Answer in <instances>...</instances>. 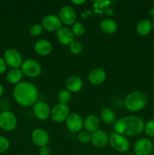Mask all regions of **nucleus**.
Returning <instances> with one entry per match:
<instances>
[{
	"instance_id": "9d476101",
	"label": "nucleus",
	"mask_w": 154,
	"mask_h": 155,
	"mask_svg": "<svg viewBox=\"0 0 154 155\" xmlns=\"http://www.w3.org/2000/svg\"><path fill=\"white\" fill-rule=\"evenodd\" d=\"M62 21L57 15H47L42 19V25L44 30L48 32H57L62 27Z\"/></svg>"
},
{
	"instance_id": "ddd939ff",
	"label": "nucleus",
	"mask_w": 154,
	"mask_h": 155,
	"mask_svg": "<svg viewBox=\"0 0 154 155\" xmlns=\"http://www.w3.org/2000/svg\"><path fill=\"white\" fill-rule=\"evenodd\" d=\"M31 139L33 143L39 148L48 145L50 141L49 135L46 130L41 128L35 129L31 133Z\"/></svg>"
},
{
	"instance_id": "aec40b11",
	"label": "nucleus",
	"mask_w": 154,
	"mask_h": 155,
	"mask_svg": "<svg viewBox=\"0 0 154 155\" xmlns=\"http://www.w3.org/2000/svg\"><path fill=\"white\" fill-rule=\"evenodd\" d=\"M152 22L148 18H144L139 21L136 26V32L140 36H146L152 30Z\"/></svg>"
},
{
	"instance_id": "f704fd0d",
	"label": "nucleus",
	"mask_w": 154,
	"mask_h": 155,
	"mask_svg": "<svg viewBox=\"0 0 154 155\" xmlns=\"http://www.w3.org/2000/svg\"><path fill=\"white\" fill-rule=\"evenodd\" d=\"M85 2V0H81V1H72V3H74V4L75 5H81V4H83V3Z\"/></svg>"
},
{
	"instance_id": "20e7f679",
	"label": "nucleus",
	"mask_w": 154,
	"mask_h": 155,
	"mask_svg": "<svg viewBox=\"0 0 154 155\" xmlns=\"http://www.w3.org/2000/svg\"><path fill=\"white\" fill-rule=\"evenodd\" d=\"M23 74L30 78L38 77L42 73V66L34 59H27L23 62L21 67Z\"/></svg>"
},
{
	"instance_id": "7ed1b4c3",
	"label": "nucleus",
	"mask_w": 154,
	"mask_h": 155,
	"mask_svg": "<svg viewBox=\"0 0 154 155\" xmlns=\"http://www.w3.org/2000/svg\"><path fill=\"white\" fill-rule=\"evenodd\" d=\"M147 104L146 95L140 91H133L130 92L125 98L124 104L128 110L137 112L143 110Z\"/></svg>"
},
{
	"instance_id": "4be33fe9",
	"label": "nucleus",
	"mask_w": 154,
	"mask_h": 155,
	"mask_svg": "<svg viewBox=\"0 0 154 155\" xmlns=\"http://www.w3.org/2000/svg\"><path fill=\"white\" fill-rule=\"evenodd\" d=\"M99 26L100 29L107 34H113V33H116L118 28L117 23L113 20L109 19V18L102 20L100 23Z\"/></svg>"
},
{
	"instance_id": "a211bd4d",
	"label": "nucleus",
	"mask_w": 154,
	"mask_h": 155,
	"mask_svg": "<svg viewBox=\"0 0 154 155\" xmlns=\"http://www.w3.org/2000/svg\"><path fill=\"white\" fill-rule=\"evenodd\" d=\"M34 50L41 56H46L51 54L53 50V45L50 41L47 39H39L34 45Z\"/></svg>"
},
{
	"instance_id": "2f4dec72",
	"label": "nucleus",
	"mask_w": 154,
	"mask_h": 155,
	"mask_svg": "<svg viewBox=\"0 0 154 155\" xmlns=\"http://www.w3.org/2000/svg\"><path fill=\"white\" fill-rule=\"evenodd\" d=\"M51 148H50L48 145H45V146H42L39 148V155H51Z\"/></svg>"
},
{
	"instance_id": "5701e85b",
	"label": "nucleus",
	"mask_w": 154,
	"mask_h": 155,
	"mask_svg": "<svg viewBox=\"0 0 154 155\" xmlns=\"http://www.w3.org/2000/svg\"><path fill=\"white\" fill-rule=\"evenodd\" d=\"M100 115H101L103 122L107 125H113L116 121L114 111L109 107H105L101 111Z\"/></svg>"
},
{
	"instance_id": "a878e982",
	"label": "nucleus",
	"mask_w": 154,
	"mask_h": 155,
	"mask_svg": "<svg viewBox=\"0 0 154 155\" xmlns=\"http://www.w3.org/2000/svg\"><path fill=\"white\" fill-rule=\"evenodd\" d=\"M143 131L148 138H154V119L149 120L144 124Z\"/></svg>"
},
{
	"instance_id": "1a4fd4ad",
	"label": "nucleus",
	"mask_w": 154,
	"mask_h": 155,
	"mask_svg": "<svg viewBox=\"0 0 154 155\" xmlns=\"http://www.w3.org/2000/svg\"><path fill=\"white\" fill-rule=\"evenodd\" d=\"M153 144L149 138L139 139L134 145V151L136 155H149L152 152Z\"/></svg>"
},
{
	"instance_id": "9b49d317",
	"label": "nucleus",
	"mask_w": 154,
	"mask_h": 155,
	"mask_svg": "<svg viewBox=\"0 0 154 155\" xmlns=\"http://www.w3.org/2000/svg\"><path fill=\"white\" fill-rule=\"evenodd\" d=\"M51 107L46 101H37L33 105V113L35 117L40 120H47L51 115Z\"/></svg>"
},
{
	"instance_id": "4c0bfd02",
	"label": "nucleus",
	"mask_w": 154,
	"mask_h": 155,
	"mask_svg": "<svg viewBox=\"0 0 154 155\" xmlns=\"http://www.w3.org/2000/svg\"><path fill=\"white\" fill-rule=\"evenodd\" d=\"M152 28H153V30H154V20H153V21H152Z\"/></svg>"
},
{
	"instance_id": "f03ea898",
	"label": "nucleus",
	"mask_w": 154,
	"mask_h": 155,
	"mask_svg": "<svg viewBox=\"0 0 154 155\" xmlns=\"http://www.w3.org/2000/svg\"><path fill=\"white\" fill-rule=\"evenodd\" d=\"M13 96L18 104L24 107L34 105L38 101L39 92L33 83L30 82H21L14 86Z\"/></svg>"
},
{
	"instance_id": "cd10ccee",
	"label": "nucleus",
	"mask_w": 154,
	"mask_h": 155,
	"mask_svg": "<svg viewBox=\"0 0 154 155\" xmlns=\"http://www.w3.org/2000/svg\"><path fill=\"white\" fill-rule=\"evenodd\" d=\"M72 31L73 33L74 36H82L84 35L85 32V26L80 22H75L72 27Z\"/></svg>"
},
{
	"instance_id": "39448f33",
	"label": "nucleus",
	"mask_w": 154,
	"mask_h": 155,
	"mask_svg": "<svg viewBox=\"0 0 154 155\" xmlns=\"http://www.w3.org/2000/svg\"><path fill=\"white\" fill-rule=\"evenodd\" d=\"M109 143L113 149L120 153L126 152L130 148V142L128 139L117 133H113L110 136Z\"/></svg>"
},
{
	"instance_id": "4468645a",
	"label": "nucleus",
	"mask_w": 154,
	"mask_h": 155,
	"mask_svg": "<svg viewBox=\"0 0 154 155\" xmlns=\"http://www.w3.org/2000/svg\"><path fill=\"white\" fill-rule=\"evenodd\" d=\"M59 18L62 23L67 26L73 25L75 23L76 13L75 10L69 5H65L60 8L59 12Z\"/></svg>"
},
{
	"instance_id": "6e6552de",
	"label": "nucleus",
	"mask_w": 154,
	"mask_h": 155,
	"mask_svg": "<svg viewBox=\"0 0 154 155\" xmlns=\"http://www.w3.org/2000/svg\"><path fill=\"white\" fill-rule=\"evenodd\" d=\"M4 60L12 69L21 68L24 62L21 54L14 48H8L5 51Z\"/></svg>"
},
{
	"instance_id": "2eb2a0df",
	"label": "nucleus",
	"mask_w": 154,
	"mask_h": 155,
	"mask_svg": "<svg viewBox=\"0 0 154 155\" xmlns=\"http://www.w3.org/2000/svg\"><path fill=\"white\" fill-rule=\"evenodd\" d=\"M109 137L107 132L102 130H98L91 134V142L95 148H104L108 144Z\"/></svg>"
},
{
	"instance_id": "f257e3e1",
	"label": "nucleus",
	"mask_w": 154,
	"mask_h": 155,
	"mask_svg": "<svg viewBox=\"0 0 154 155\" xmlns=\"http://www.w3.org/2000/svg\"><path fill=\"white\" fill-rule=\"evenodd\" d=\"M144 123L137 116H125L119 118L113 124L115 133L125 137H134L140 135L143 131Z\"/></svg>"
},
{
	"instance_id": "f3484780",
	"label": "nucleus",
	"mask_w": 154,
	"mask_h": 155,
	"mask_svg": "<svg viewBox=\"0 0 154 155\" xmlns=\"http://www.w3.org/2000/svg\"><path fill=\"white\" fill-rule=\"evenodd\" d=\"M65 86L66 90L69 91L70 93L78 92L82 89L83 81L79 76L72 75L68 77L65 82Z\"/></svg>"
},
{
	"instance_id": "393cba45",
	"label": "nucleus",
	"mask_w": 154,
	"mask_h": 155,
	"mask_svg": "<svg viewBox=\"0 0 154 155\" xmlns=\"http://www.w3.org/2000/svg\"><path fill=\"white\" fill-rule=\"evenodd\" d=\"M71 93L66 89H62L60 92L58 93V98L59 102L60 104H67V103H69L71 100Z\"/></svg>"
},
{
	"instance_id": "0eeeda50",
	"label": "nucleus",
	"mask_w": 154,
	"mask_h": 155,
	"mask_svg": "<svg viewBox=\"0 0 154 155\" xmlns=\"http://www.w3.org/2000/svg\"><path fill=\"white\" fill-rule=\"evenodd\" d=\"M69 114H70V111H69V106L67 104L58 103L51 109L50 117L54 122L62 123L63 121H66V118Z\"/></svg>"
},
{
	"instance_id": "dca6fc26",
	"label": "nucleus",
	"mask_w": 154,
	"mask_h": 155,
	"mask_svg": "<svg viewBox=\"0 0 154 155\" xmlns=\"http://www.w3.org/2000/svg\"><path fill=\"white\" fill-rule=\"evenodd\" d=\"M74 34L72 30L68 27H63L56 32V37L60 44L64 45H69L74 41Z\"/></svg>"
},
{
	"instance_id": "f8f14e48",
	"label": "nucleus",
	"mask_w": 154,
	"mask_h": 155,
	"mask_svg": "<svg viewBox=\"0 0 154 155\" xmlns=\"http://www.w3.org/2000/svg\"><path fill=\"white\" fill-rule=\"evenodd\" d=\"M66 126L72 133H79L84 126V120L79 114L72 113L66 120Z\"/></svg>"
},
{
	"instance_id": "b1692460",
	"label": "nucleus",
	"mask_w": 154,
	"mask_h": 155,
	"mask_svg": "<svg viewBox=\"0 0 154 155\" xmlns=\"http://www.w3.org/2000/svg\"><path fill=\"white\" fill-rule=\"evenodd\" d=\"M23 75L24 74L20 68H14L8 71L6 76V80L11 84H18L21 83Z\"/></svg>"
},
{
	"instance_id": "e433bc0d",
	"label": "nucleus",
	"mask_w": 154,
	"mask_h": 155,
	"mask_svg": "<svg viewBox=\"0 0 154 155\" xmlns=\"http://www.w3.org/2000/svg\"><path fill=\"white\" fill-rule=\"evenodd\" d=\"M125 155H134L132 154V153H128V154H126Z\"/></svg>"
},
{
	"instance_id": "7c9ffc66",
	"label": "nucleus",
	"mask_w": 154,
	"mask_h": 155,
	"mask_svg": "<svg viewBox=\"0 0 154 155\" xmlns=\"http://www.w3.org/2000/svg\"><path fill=\"white\" fill-rule=\"evenodd\" d=\"M10 147V142L7 138L4 136H0V154L8 151Z\"/></svg>"
},
{
	"instance_id": "bb28decb",
	"label": "nucleus",
	"mask_w": 154,
	"mask_h": 155,
	"mask_svg": "<svg viewBox=\"0 0 154 155\" xmlns=\"http://www.w3.org/2000/svg\"><path fill=\"white\" fill-rule=\"evenodd\" d=\"M69 51L74 54H79L83 50V45L79 41L74 40L69 44Z\"/></svg>"
},
{
	"instance_id": "423d86ee",
	"label": "nucleus",
	"mask_w": 154,
	"mask_h": 155,
	"mask_svg": "<svg viewBox=\"0 0 154 155\" xmlns=\"http://www.w3.org/2000/svg\"><path fill=\"white\" fill-rule=\"evenodd\" d=\"M18 125V119L14 113L3 110L0 113V127L5 131H12Z\"/></svg>"
},
{
	"instance_id": "c756f323",
	"label": "nucleus",
	"mask_w": 154,
	"mask_h": 155,
	"mask_svg": "<svg viewBox=\"0 0 154 155\" xmlns=\"http://www.w3.org/2000/svg\"><path fill=\"white\" fill-rule=\"evenodd\" d=\"M77 139L82 144H87L91 142V134L87 131H82L77 136Z\"/></svg>"
},
{
	"instance_id": "412c9836",
	"label": "nucleus",
	"mask_w": 154,
	"mask_h": 155,
	"mask_svg": "<svg viewBox=\"0 0 154 155\" xmlns=\"http://www.w3.org/2000/svg\"><path fill=\"white\" fill-rule=\"evenodd\" d=\"M100 127V120L95 115H89L85 119L84 127L86 131L89 133H93L98 130Z\"/></svg>"
},
{
	"instance_id": "72a5a7b5",
	"label": "nucleus",
	"mask_w": 154,
	"mask_h": 155,
	"mask_svg": "<svg viewBox=\"0 0 154 155\" xmlns=\"http://www.w3.org/2000/svg\"><path fill=\"white\" fill-rule=\"evenodd\" d=\"M149 15L151 18H152L154 20V8H152L149 9Z\"/></svg>"
},
{
	"instance_id": "473e14b6",
	"label": "nucleus",
	"mask_w": 154,
	"mask_h": 155,
	"mask_svg": "<svg viewBox=\"0 0 154 155\" xmlns=\"http://www.w3.org/2000/svg\"><path fill=\"white\" fill-rule=\"evenodd\" d=\"M6 68H7V64L5 61L4 58L0 57V74L5 73V71H6Z\"/></svg>"
},
{
	"instance_id": "c9c22d12",
	"label": "nucleus",
	"mask_w": 154,
	"mask_h": 155,
	"mask_svg": "<svg viewBox=\"0 0 154 155\" xmlns=\"http://www.w3.org/2000/svg\"><path fill=\"white\" fill-rule=\"evenodd\" d=\"M3 92H4V88H3L2 85L1 83H0V98H1Z\"/></svg>"
},
{
	"instance_id": "6ab92c4d",
	"label": "nucleus",
	"mask_w": 154,
	"mask_h": 155,
	"mask_svg": "<svg viewBox=\"0 0 154 155\" xmlns=\"http://www.w3.org/2000/svg\"><path fill=\"white\" fill-rule=\"evenodd\" d=\"M106 77H107V74L104 70L101 68H95L89 73L88 79L92 85L98 86L104 83V80H106Z\"/></svg>"
},
{
	"instance_id": "c85d7f7f",
	"label": "nucleus",
	"mask_w": 154,
	"mask_h": 155,
	"mask_svg": "<svg viewBox=\"0 0 154 155\" xmlns=\"http://www.w3.org/2000/svg\"><path fill=\"white\" fill-rule=\"evenodd\" d=\"M44 28L42 24H36L32 25L29 29V33L33 36H38L41 35L43 32Z\"/></svg>"
}]
</instances>
